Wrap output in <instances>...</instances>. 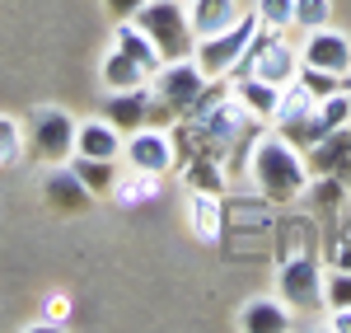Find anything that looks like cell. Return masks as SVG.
Masks as SVG:
<instances>
[{"instance_id": "1", "label": "cell", "mask_w": 351, "mask_h": 333, "mask_svg": "<svg viewBox=\"0 0 351 333\" xmlns=\"http://www.w3.org/2000/svg\"><path fill=\"white\" fill-rule=\"evenodd\" d=\"M253 183L263 202L281 207V202H295L304 188H309V169H304V150L291 146L281 132H267L253 146Z\"/></svg>"}, {"instance_id": "2", "label": "cell", "mask_w": 351, "mask_h": 333, "mask_svg": "<svg viewBox=\"0 0 351 333\" xmlns=\"http://www.w3.org/2000/svg\"><path fill=\"white\" fill-rule=\"evenodd\" d=\"M281 301L291 310H314L324 306V268L314 249L304 244V225H291L281 240Z\"/></svg>"}, {"instance_id": "3", "label": "cell", "mask_w": 351, "mask_h": 333, "mask_svg": "<svg viewBox=\"0 0 351 333\" xmlns=\"http://www.w3.org/2000/svg\"><path fill=\"white\" fill-rule=\"evenodd\" d=\"M132 24L160 47L164 61H183L197 47V33H192V19H188V0H145L136 10Z\"/></svg>"}, {"instance_id": "4", "label": "cell", "mask_w": 351, "mask_h": 333, "mask_svg": "<svg viewBox=\"0 0 351 333\" xmlns=\"http://www.w3.org/2000/svg\"><path fill=\"white\" fill-rule=\"evenodd\" d=\"M258 28H263V24H258V10H253V14H239V24H230L225 33L197 38V47H192L197 71H202L206 80H220V76L239 71V61H243V52H248V43H253Z\"/></svg>"}, {"instance_id": "5", "label": "cell", "mask_w": 351, "mask_h": 333, "mask_svg": "<svg viewBox=\"0 0 351 333\" xmlns=\"http://www.w3.org/2000/svg\"><path fill=\"white\" fill-rule=\"evenodd\" d=\"M24 150L33 160H47V165H61L75 155V117L61 108H38L24 122Z\"/></svg>"}, {"instance_id": "6", "label": "cell", "mask_w": 351, "mask_h": 333, "mask_svg": "<svg viewBox=\"0 0 351 333\" xmlns=\"http://www.w3.org/2000/svg\"><path fill=\"white\" fill-rule=\"evenodd\" d=\"M239 66H243V76H258V80H267V84H291L300 71V56L286 47L281 28H258Z\"/></svg>"}, {"instance_id": "7", "label": "cell", "mask_w": 351, "mask_h": 333, "mask_svg": "<svg viewBox=\"0 0 351 333\" xmlns=\"http://www.w3.org/2000/svg\"><path fill=\"white\" fill-rule=\"evenodd\" d=\"M206 76L197 71V61L192 56H183V61H164L160 76H155V94H160L164 104H173L178 113H192L197 108V99L206 94Z\"/></svg>"}, {"instance_id": "8", "label": "cell", "mask_w": 351, "mask_h": 333, "mask_svg": "<svg viewBox=\"0 0 351 333\" xmlns=\"http://www.w3.org/2000/svg\"><path fill=\"white\" fill-rule=\"evenodd\" d=\"M43 197H47L52 211H66V216H80L94 207V193L84 188V179L71 165H52L43 174Z\"/></svg>"}, {"instance_id": "9", "label": "cell", "mask_w": 351, "mask_h": 333, "mask_svg": "<svg viewBox=\"0 0 351 333\" xmlns=\"http://www.w3.org/2000/svg\"><path fill=\"white\" fill-rule=\"evenodd\" d=\"M178 160L173 141L164 137V127H136L127 141V165L132 169H150V174H169Z\"/></svg>"}, {"instance_id": "10", "label": "cell", "mask_w": 351, "mask_h": 333, "mask_svg": "<svg viewBox=\"0 0 351 333\" xmlns=\"http://www.w3.org/2000/svg\"><path fill=\"white\" fill-rule=\"evenodd\" d=\"M304 66H319V71H337V76H351V43L332 28H314L309 43H304Z\"/></svg>"}, {"instance_id": "11", "label": "cell", "mask_w": 351, "mask_h": 333, "mask_svg": "<svg viewBox=\"0 0 351 333\" xmlns=\"http://www.w3.org/2000/svg\"><path fill=\"white\" fill-rule=\"evenodd\" d=\"M347 160H351V127H332L324 141H314V146L304 150V169H309V179L337 174Z\"/></svg>"}, {"instance_id": "12", "label": "cell", "mask_w": 351, "mask_h": 333, "mask_svg": "<svg viewBox=\"0 0 351 333\" xmlns=\"http://www.w3.org/2000/svg\"><path fill=\"white\" fill-rule=\"evenodd\" d=\"M188 225L202 244H216L225 235V202L220 193H192L188 197Z\"/></svg>"}, {"instance_id": "13", "label": "cell", "mask_w": 351, "mask_h": 333, "mask_svg": "<svg viewBox=\"0 0 351 333\" xmlns=\"http://www.w3.org/2000/svg\"><path fill=\"white\" fill-rule=\"evenodd\" d=\"M188 19L197 38L225 33L230 24H239V0H188Z\"/></svg>"}, {"instance_id": "14", "label": "cell", "mask_w": 351, "mask_h": 333, "mask_svg": "<svg viewBox=\"0 0 351 333\" xmlns=\"http://www.w3.org/2000/svg\"><path fill=\"white\" fill-rule=\"evenodd\" d=\"M75 155L117 160V155H122V132H117L112 122H80V127H75Z\"/></svg>"}, {"instance_id": "15", "label": "cell", "mask_w": 351, "mask_h": 333, "mask_svg": "<svg viewBox=\"0 0 351 333\" xmlns=\"http://www.w3.org/2000/svg\"><path fill=\"white\" fill-rule=\"evenodd\" d=\"M145 113H150V84H141V89H112L108 99V122L112 127H145Z\"/></svg>"}, {"instance_id": "16", "label": "cell", "mask_w": 351, "mask_h": 333, "mask_svg": "<svg viewBox=\"0 0 351 333\" xmlns=\"http://www.w3.org/2000/svg\"><path fill=\"white\" fill-rule=\"evenodd\" d=\"M112 47H117V52H127L136 66H145L150 76H160V66H164L160 47H155V43H150V38H145V33L132 24V19H122V24H117V33H112Z\"/></svg>"}, {"instance_id": "17", "label": "cell", "mask_w": 351, "mask_h": 333, "mask_svg": "<svg viewBox=\"0 0 351 333\" xmlns=\"http://www.w3.org/2000/svg\"><path fill=\"white\" fill-rule=\"evenodd\" d=\"M239 324L248 333H286V329H291V314H286V301L263 296V301H248V306H243Z\"/></svg>"}, {"instance_id": "18", "label": "cell", "mask_w": 351, "mask_h": 333, "mask_svg": "<svg viewBox=\"0 0 351 333\" xmlns=\"http://www.w3.org/2000/svg\"><path fill=\"white\" fill-rule=\"evenodd\" d=\"M234 94H239V104L258 122H271V113H276V94H281V84H267V80H258V76H243L239 84H234Z\"/></svg>"}, {"instance_id": "19", "label": "cell", "mask_w": 351, "mask_h": 333, "mask_svg": "<svg viewBox=\"0 0 351 333\" xmlns=\"http://www.w3.org/2000/svg\"><path fill=\"white\" fill-rule=\"evenodd\" d=\"M183 183H188L192 193H225V169H220L216 155H188V165H183Z\"/></svg>"}, {"instance_id": "20", "label": "cell", "mask_w": 351, "mask_h": 333, "mask_svg": "<svg viewBox=\"0 0 351 333\" xmlns=\"http://www.w3.org/2000/svg\"><path fill=\"white\" fill-rule=\"evenodd\" d=\"M99 76H104V84H108V89H141V84L150 80V71H145V66H136L132 56L117 52V47L104 56V71H99Z\"/></svg>"}, {"instance_id": "21", "label": "cell", "mask_w": 351, "mask_h": 333, "mask_svg": "<svg viewBox=\"0 0 351 333\" xmlns=\"http://www.w3.org/2000/svg\"><path fill=\"white\" fill-rule=\"evenodd\" d=\"M314 108H319L314 94H309L300 80H291V84H281V94H276V113H271V122H276V127H291V122H300L304 113H314Z\"/></svg>"}, {"instance_id": "22", "label": "cell", "mask_w": 351, "mask_h": 333, "mask_svg": "<svg viewBox=\"0 0 351 333\" xmlns=\"http://www.w3.org/2000/svg\"><path fill=\"white\" fill-rule=\"evenodd\" d=\"M71 169L84 179V188L94 197H104V193H112L117 188V160H94V155H75L71 160Z\"/></svg>"}, {"instance_id": "23", "label": "cell", "mask_w": 351, "mask_h": 333, "mask_svg": "<svg viewBox=\"0 0 351 333\" xmlns=\"http://www.w3.org/2000/svg\"><path fill=\"white\" fill-rule=\"evenodd\" d=\"M160 179H164V174L132 169V174L117 183V193H122V202H132V207H141V202H155V197H160Z\"/></svg>"}, {"instance_id": "24", "label": "cell", "mask_w": 351, "mask_h": 333, "mask_svg": "<svg viewBox=\"0 0 351 333\" xmlns=\"http://www.w3.org/2000/svg\"><path fill=\"white\" fill-rule=\"evenodd\" d=\"M295 80L314 94V104H319V99H328V94H337V89H347V76H337V71H319V66H304V61H300Z\"/></svg>"}, {"instance_id": "25", "label": "cell", "mask_w": 351, "mask_h": 333, "mask_svg": "<svg viewBox=\"0 0 351 333\" xmlns=\"http://www.w3.org/2000/svg\"><path fill=\"white\" fill-rule=\"evenodd\" d=\"M324 306L328 310H351V268L324 273Z\"/></svg>"}, {"instance_id": "26", "label": "cell", "mask_w": 351, "mask_h": 333, "mask_svg": "<svg viewBox=\"0 0 351 333\" xmlns=\"http://www.w3.org/2000/svg\"><path fill=\"white\" fill-rule=\"evenodd\" d=\"M332 19V0H295V28L314 33V28H328Z\"/></svg>"}, {"instance_id": "27", "label": "cell", "mask_w": 351, "mask_h": 333, "mask_svg": "<svg viewBox=\"0 0 351 333\" xmlns=\"http://www.w3.org/2000/svg\"><path fill=\"white\" fill-rule=\"evenodd\" d=\"M258 24L286 33V28L295 24V0H258Z\"/></svg>"}, {"instance_id": "28", "label": "cell", "mask_w": 351, "mask_h": 333, "mask_svg": "<svg viewBox=\"0 0 351 333\" xmlns=\"http://www.w3.org/2000/svg\"><path fill=\"white\" fill-rule=\"evenodd\" d=\"M319 117H324L328 127H347V122H351V94H347V89H337V94L319 99Z\"/></svg>"}, {"instance_id": "29", "label": "cell", "mask_w": 351, "mask_h": 333, "mask_svg": "<svg viewBox=\"0 0 351 333\" xmlns=\"http://www.w3.org/2000/svg\"><path fill=\"white\" fill-rule=\"evenodd\" d=\"M19 155H24V127L14 117H0V165L19 160Z\"/></svg>"}, {"instance_id": "30", "label": "cell", "mask_w": 351, "mask_h": 333, "mask_svg": "<svg viewBox=\"0 0 351 333\" xmlns=\"http://www.w3.org/2000/svg\"><path fill=\"white\" fill-rule=\"evenodd\" d=\"M145 0H104V10H108L112 19L122 24V19H136V10H141Z\"/></svg>"}, {"instance_id": "31", "label": "cell", "mask_w": 351, "mask_h": 333, "mask_svg": "<svg viewBox=\"0 0 351 333\" xmlns=\"http://www.w3.org/2000/svg\"><path fill=\"white\" fill-rule=\"evenodd\" d=\"M66 314H71V301H66V296H47V324H61V319H66Z\"/></svg>"}, {"instance_id": "32", "label": "cell", "mask_w": 351, "mask_h": 333, "mask_svg": "<svg viewBox=\"0 0 351 333\" xmlns=\"http://www.w3.org/2000/svg\"><path fill=\"white\" fill-rule=\"evenodd\" d=\"M332 333H351V310H332Z\"/></svg>"}, {"instance_id": "33", "label": "cell", "mask_w": 351, "mask_h": 333, "mask_svg": "<svg viewBox=\"0 0 351 333\" xmlns=\"http://www.w3.org/2000/svg\"><path fill=\"white\" fill-rule=\"evenodd\" d=\"M337 268H351V230L342 235V244H337Z\"/></svg>"}, {"instance_id": "34", "label": "cell", "mask_w": 351, "mask_h": 333, "mask_svg": "<svg viewBox=\"0 0 351 333\" xmlns=\"http://www.w3.org/2000/svg\"><path fill=\"white\" fill-rule=\"evenodd\" d=\"M337 179H342V183H347V188H351V160H347V165H342V169H337Z\"/></svg>"}]
</instances>
